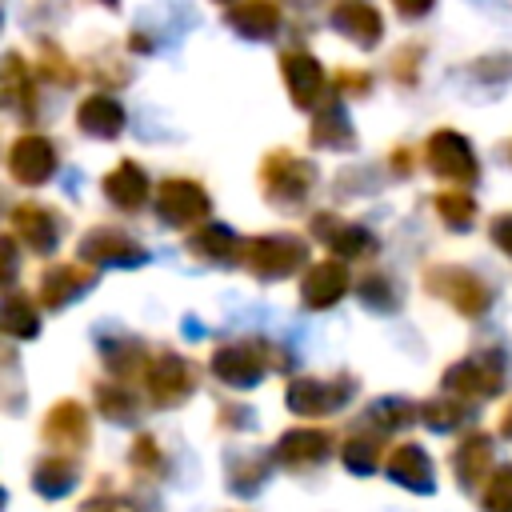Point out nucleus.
<instances>
[{"instance_id":"f257e3e1","label":"nucleus","mask_w":512,"mask_h":512,"mask_svg":"<svg viewBox=\"0 0 512 512\" xmlns=\"http://www.w3.org/2000/svg\"><path fill=\"white\" fill-rule=\"evenodd\" d=\"M332 28H340L344 36H352L360 44L380 40V16L368 4H344V8H336L332 12Z\"/></svg>"},{"instance_id":"f03ea898","label":"nucleus","mask_w":512,"mask_h":512,"mask_svg":"<svg viewBox=\"0 0 512 512\" xmlns=\"http://www.w3.org/2000/svg\"><path fill=\"white\" fill-rule=\"evenodd\" d=\"M276 16H280V12H276L272 4L252 0V4H240V8L232 12V28H240L244 36H272Z\"/></svg>"},{"instance_id":"7ed1b4c3","label":"nucleus","mask_w":512,"mask_h":512,"mask_svg":"<svg viewBox=\"0 0 512 512\" xmlns=\"http://www.w3.org/2000/svg\"><path fill=\"white\" fill-rule=\"evenodd\" d=\"M392 4H396L404 16H424V12L432 8V0H392Z\"/></svg>"},{"instance_id":"20e7f679","label":"nucleus","mask_w":512,"mask_h":512,"mask_svg":"<svg viewBox=\"0 0 512 512\" xmlns=\"http://www.w3.org/2000/svg\"><path fill=\"white\" fill-rule=\"evenodd\" d=\"M104 4H112V0H104Z\"/></svg>"}]
</instances>
